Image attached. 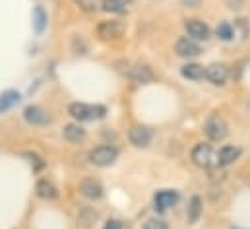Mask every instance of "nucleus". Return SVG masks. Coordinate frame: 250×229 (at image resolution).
<instances>
[{
    "label": "nucleus",
    "mask_w": 250,
    "mask_h": 229,
    "mask_svg": "<svg viewBox=\"0 0 250 229\" xmlns=\"http://www.w3.org/2000/svg\"><path fill=\"white\" fill-rule=\"evenodd\" d=\"M117 68H119L121 74H125L128 80L138 82V84H149V82L155 80L153 70L149 66H146V64H132V62H125L123 60V62L117 64Z\"/></svg>",
    "instance_id": "nucleus-1"
},
{
    "label": "nucleus",
    "mask_w": 250,
    "mask_h": 229,
    "mask_svg": "<svg viewBox=\"0 0 250 229\" xmlns=\"http://www.w3.org/2000/svg\"><path fill=\"white\" fill-rule=\"evenodd\" d=\"M192 161L196 167L200 169H209V167H217V154L213 152V148L208 144V142H200L192 148V154H190Z\"/></svg>",
    "instance_id": "nucleus-2"
},
{
    "label": "nucleus",
    "mask_w": 250,
    "mask_h": 229,
    "mask_svg": "<svg viewBox=\"0 0 250 229\" xmlns=\"http://www.w3.org/2000/svg\"><path fill=\"white\" fill-rule=\"evenodd\" d=\"M107 113L105 107L101 105H87V103H72L68 107V114L80 122H87V120H95V118H103Z\"/></svg>",
    "instance_id": "nucleus-3"
},
{
    "label": "nucleus",
    "mask_w": 250,
    "mask_h": 229,
    "mask_svg": "<svg viewBox=\"0 0 250 229\" xmlns=\"http://www.w3.org/2000/svg\"><path fill=\"white\" fill-rule=\"evenodd\" d=\"M204 132H206V136H208L211 142H221V140L227 138L229 126H227V122H225V118H223L221 114L213 113L206 118V122H204Z\"/></svg>",
    "instance_id": "nucleus-4"
},
{
    "label": "nucleus",
    "mask_w": 250,
    "mask_h": 229,
    "mask_svg": "<svg viewBox=\"0 0 250 229\" xmlns=\"http://www.w3.org/2000/svg\"><path fill=\"white\" fill-rule=\"evenodd\" d=\"M117 158H119V150L115 146H107V144L97 146L89 152V161L97 167H109L117 161Z\"/></svg>",
    "instance_id": "nucleus-5"
},
{
    "label": "nucleus",
    "mask_w": 250,
    "mask_h": 229,
    "mask_svg": "<svg viewBox=\"0 0 250 229\" xmlns=\"http://www.w3.org/2000/svg\"><path fill=\"white\" fill-rule=\"evenodd\" d=\"M126 25L119 20H103L97 25V37L101 41H117L125 35Z\"/></svg>",
    "instance_id": "nucleus-6"
},
{
    "label": "nucleus",
    "mask_w": 250,
    "mask_h": 229,
    "mask_svg": "<svg viewBox=\"0 0 250 229\" xmlns=\"http://www.w3.org/2000/svg\"><path fill=\"white\" fill-rule=\"evenodd\" d=\"M185 29H187L188 37L194 39V41H206V39H209V33H211L208 23L198 20V18L185 20Z\"/></svg>",
    "instance_id": "nucleus-7"
},
{
    "label": "nucleus",
    "mask_w": 250,
    "mask_h": 229,
    "mask_svg": "<svg viewBox=\"0 0 250 229\" xmlns=\"http://www.w3.org/2000/svg\"><path fill=\"white\" fill-rule=\"evenodd\" d=\"M177 202H179V192L177 190H171V188H165V190L155 192V198H153V206H155L157 212H167Z\"/></svg>",
    "instance_id": "nucleus-8"
},
{
    "label": "nucleus",
    "mask_w": 250,
    "mask_h": 229,
    "mask_svg": "<svg viewBox=\"0 0 250 229\" xmlns=\"http://www.w3.org/2000/svg\"><path fill=\"white\" fill-rule=\"evenodd\" d=\"M23 118H25L29 124H33V126H45V124H49V122L53 120L51 114L47 113L43 107H39V105H29V107H25Z\"/></svg>",
    "instance_id": "nucleus-9"
},
{
    "label": "nucleus",
    "mask_w": 250,
    "mask_h": 229,
    "mask_svg": "<svg viewBox=\"0 0 250 229\" xmlns=\"http://www.w3.org/2000/svg\"><path fill=\"white\" fill-rule=\"evenodd\" d=\"M206 78L213 84V86H225V82L229 80V68L221 62H215V64H209L206 68Z\"/></svg>",
    "instance_id": "nucleus-10"
},
{
    "label": "nucleus",
    "mask_w": 250,
    "mask_h": 229,
    "mask_svg": "<svg viewBox=\"0 0 250 229\" xmlns=\"http://www.w3.org/2000/svg\"><path fill=\"white\" fill-rule=\"evenodd\" d=\"M80 194L85 196L87 200H99V198H103V184L99 181L87 177L80 183Z\"/></svg>",
    "instance_id": "nucleus-11"
},
{
    "label": "nucleus",
    "mask_w": 250,
    "mask_h": 229,
    "mask_svg": "<svg viewBox=\"0 0 250 229\" xmlns=\"http://www.w3.org/2000/svg\"><path fill=\"white\" fill-rule=\"evenodd\" d=\"M128 140L136 148H146L151 142V130L146 126H132L128 130Z\"/></svg>",
    "instance_id": "nucleus-12"
},
{
    "label": "nucleus",
    "mask_w": 250,
    "mask_h": 229,
    "mask_svg": "<svg viewBox=\"0 0 250 229\" xmlns=\"http://www.w3.org/2000/svg\"><path fill=\"white\" fill-rule=\"evenodd\" d=\"M175 53L183 58H194L202 53V49H200V45H198L194 39H190V37H181V39L177 41V45H175Z\"/></svg>",
    "instance_id": "nucleus-13"
},
{
    "label": "nucleus",
    "mask_w": 250,
    "mask_h": 229,
    "mask_svg": "<svg viewBox=\"0 0 250 229\" xmlns=\"http://www.w3.org/2000/svg\"><path fill=\"white\" fill-rule=\"evenodd\" d=\"M243 150L239 146H223L219 152H217V167H225V165H231L233 161H237L241 158Z\"/></svg>",
    "instance_id": "nucleus-14"
},
{
    "label": "nucleus",
    "mask_w": 250,
    "mask_h": 229,
    "mask_svg": "<svg viewBox=\"0 0 250 229\" xmlns=\"http://www.w3.org/2000/svg\"><path fill=\"white\" fill-rule=\"evenodd\" d=\"M35 192H37V196L43 198V200H55V198H59V190H57V186H55L51 181H47V179L37 181Z\"/></svg>",
    "instance_id": "nucleus-15"
},
{
    "label": "nucleus",
    "mask_w": 250,
    "mask_h": 229,
    "mask_svg": "<svg viewBox=\"0 0 250 229\" xmlns=\"http://www.w3.org/2000/svg\"><path fill=\"white\" fill-rule=\"evenodd\" d=\"M181 74L187 78V80H192V82H198L202 78H206V68L202 64H196V62H188L181 68Z\"/></svg>",
    "instance_id": "nucleus-16"
},
{
    "label": "nucleus",
    "mask_w": 250,
    "mask_h": 229,
    "mask_svg": "<svg viewBox=\"0 0 250 229\" xmlns=\"http://www.w3.org/2000/svg\"><path fill=\"white\" fill-rule=\"evenodd\" d=\"M62 136L68 142H82L85 138V130L80 124H66L62 128Z\"/></svg>",
    "instance_id": "nucleus-17"
},
{
    "label": "nucleus",
    "mask_w": 250,
    "mask_h": 229,
    "mask_svg": "<svg viewBox=\"0 0 250 229\" xmlns=\"http://www.w3.org/2000/svg\"><path fill=\"white\" fill-rule=\"evenodd\" d=\"M20 101V93L16 90H6L0 93V113L8 111L10 107H14Z\"/></svg>",
    "instance_id": "nucleus-18"
},
{
    "label": "nucleus",
    "mask_w": 250,
    "mask_h": 229,
    "mask_svg": "<svg viewBox=\"0 0 250 229\" xmlns=\"http://www.w3.org/2000/svg\"><path fill=\"white\" fill-rule=\"evenodd\" d=\"M202 216V200L200 196H192L188 202V224H196Z\"/></svg>",
    "instance_id": "nucleus-19"
},
{
    "label": "nucleus",
    "mask_w": 250,
    "mask_h": 229,
    "mask_svg": "<svg viewBox=\"0 0 250 229\" xmlns=\"http://www.w3.org/2000/svg\"><path fill=\"white\" fill-rule=\"evenodd\" d=\"M45 25H47V14H45L43 8L37 6L33 10V29H35V33H43Z\"/></svg>",
    "instance_id": "nucleus-20"
},
{
    "label": "nucleus",
    "mask_w": 250,
    "mask_h": 229,
    "mask_svg": "<svg viewBox=\"0 0 250 229\" xmlns=\"http://www.w3.org/2000/svg\"><path fill=\"white\" fill-rule=\"evenodd\" d=\"M101 8L109 14H123L126 12V2L125 0H103Z\"/></svg>",
    "instance_id": "nucleus-21"
},
{
    "label": "nucleus",
    "mask_w": 250,
    "mask_h": 229,
    "mask_svg": "<svg viewBox=\"0 0 250 229\" xmlns=\"http://www.w3.org/2000/svg\"><path fill=\"white\" fill-rule=\"evenodd\" d=\"M95 220H97V212L91 210V208H83V210L80 212V216H78V226L89 228L91 224H95Z\"/></svg>",
    "instance_id": "nucleus-22"
},
{
    "label": "nucleus",
    "mask_w": 250,
    "mask_h": 229,
    "mask_svg": "<svg viewBox=\"0 0 250 229\" xmlns=\"http://www.w3.org/2000/svg\"><path fill=\"white\" fill-rule=\"evenodd\" d=\"M215 33H217L219 39H223V41H231L233 35H235V29H233V25H231L229 22H221V23L217 25Z\"/></svg>",
    "instance_id": "nucleus-23"
},
{
    "label": "nucleus",
    "mask_w": 250,
    "mask_h": 229,
    "mask_svg": "<svg viewBox=\"0 0 250 229\" xmlns=\"http://www.w3.org/2000/svg\"><path fill=\"white\" fill-rule=\"evenodd\" d=\"M23 158H27V160H29V163H31V167H33V171H41V169L45 167V161H43V158H39L37 154L25 152V154H23Z\"/></svg>",
    "instance_id": "nucleus-24"
},
{
    "label": "nucleus",
    "mask_w": 250,
    "mask_h": 229,
    "mask_svg": "<svg viewBox=\"0 0 250 229\" xmlns=\"http://www.w3.org/2000/svg\"><path fill=\"white\" fill-rule=\"evenodd\" d=\"M144 229H169L163 220H147L144 224Z\"/></svg>",
    "instance_id": "nucleus-25"
},
{
    "label": "nucleus",
    "mask_w": 250,
    "mask_h": 229,
    "mask_svg": "<svg viewBox=\"0 0 250 229\" xmlns=\"http://www.w3.org/2000/svg\"><path fill=\"white\" fill-rule=\"evenodd\" d=\"M103 229H123V224H121L119 220H109Z\"/></svg>",
    "instance_id": "nucleus-26"
},
{
    "label": "nucleus",
    "mask_w": 250,
    "mask_h": 229,
    "mask_svg": "<svg viewBox=\"0 0 250 229\" xmlns=\"http://www.w3.org/2000/svg\"><path fill=\"white\" fill-rule=\"evenodd\" d=\"M183 2V6H187V8H198L200 4H202V0H181Z\"/></svg>",
    "instance_id": "nucleus-27"
},
{
    "label": "nucleus",
    "mask_w": 250,
    "mask_h": 229,
    "mask_svg": "<svg viewBox=\"0 0 250 229\" xmlns=\"http://www.w3.org/2000/svg\"><path fill=\"white\" fill-rule=\"evenodd\" d=\"M227 4H229V8H241V4H243V0H227Z\"/></svg>",
    "instance_id": "nucleus-28"
}]
</instances>
